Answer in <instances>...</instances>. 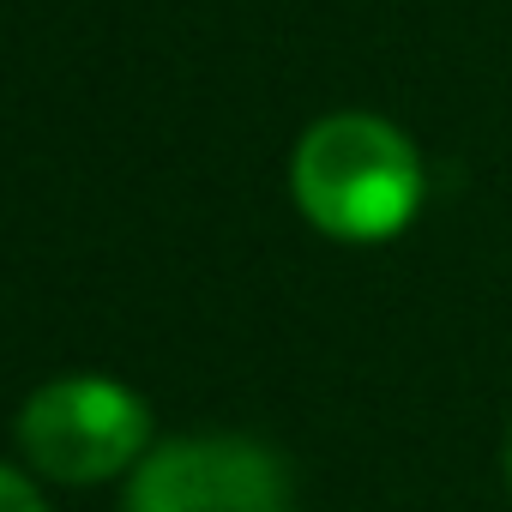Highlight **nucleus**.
<instances>
[{"label": "nucleus", "instance_id": "1", "mask_svg": "<svg viewBox=\"0 0 512 512\" xmlns=\"http://www.w3.org/2000/svg\"><path fill=\"white\" fill-rule=\"evenodd\" d=\"M290 187H296L302 217L320 235L374 247L416 223L428 175H422V157L404 139V127H392L386 115H368V109H344L302 133Z\"/></svg>", "mask_w": 512, "mask_h": 512}, {"label": "nucleus", "instance_id": "2", "mask_svg": "<svg viewBox=\"0 0 512 512\" xmlns=\"http://www.w3.org/2000/svg\"><path fill=\"white\" fill-rule=\"evenodd\" d=\"M151 440V410L121 380H55L19 410V446L43 476L61 482H103L139 464Z\"/></svg>", "mask_w": 512, "mask_h": 512}, {"label": "nucleus", "instance_id": "3", "mask_svg": "<svg viewBox=\"0 0 512 512\" xmlns=\"http://www.w3.org/2000/svg\"><path fill=\"white\" fill-rule=\"evenodd\" d=\"M127 512H290V476L260 440L187 434L133 470Z\"/></svg>", "mask_w": 512, "mask_h": 512}, {"label": "nucleus", "instance_id": "4", "mask_svg": "<svg viewBox=\"0 0 512 512\" xmlns=\"http://www.w3.org/2000/svg\"><path fill=\"white\" fill-rule=\"evenodd\" d=\"M0 512H49V506L37 500V488H31L19 470H7V464H0Z\"/></svg>", "mask_w": 512, "mask_h": 512}, {"label": "nucleus", "instance_id": "5", "mask_svg": "<svg viewBox=\"0 0 512 512\" xmlns=\"http://www.w3.org/2000/svg\"><path fill=\"white\" fill-rule=\"evenodd\" d=\"M506 488H512V434H506Z\"/></svg>", "mask_w": 512, "mask_h": 512}]
</instances>
